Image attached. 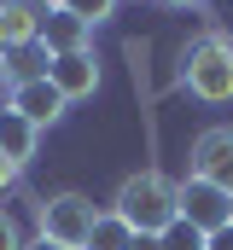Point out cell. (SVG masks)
I'll list each match as a JSON object with an SVG mask.
<instances>
[{
	"mask_svg": "<svg viewBox=\"0 0 233 250\" xmlns=\"http://www.w3.org/2000/svg\"><path fill=\"white\" fill-rule=\"evenodd\" d=\"M0 87L12 93V70H6V53H0Z\"/></svg>",
	"mask_w": 233,
	"mask_h": 250,
	"instance_id": "cell-17",
	"label": "cell"
},
{
	"mask_svg": "<svg viewBox=\"0 0 233 250\" xmlns=\"http://www.w3.org/2000/svg\"><path fill=\"white\" fill-rule=\"evenodd\" d=\"M0 250H23V227L12 209H0Z\"/></svg>",
	"mask_w": 233,
	"mask_h": 250,
	"instance_id": "cell-14",
	"label": "cell"
},
{
	"mask_svg": "<svg viewBox=\"0 0 233 250\" xmlns=\"http://www.w3.org/2000/svg\"><path fill=\"white\" fill-rule=\"evenodd\" d=\"M35 221H41V239H47V245L88 250V239H93V221H99V209H93V198H88V192H53V198H41Z\"/></svg>",
	"mask_w": 233,
	"mask_h": 250,
	"instance_id": "cell-3",
	"label": "cell"
},
{
	"mask_svg": "<svg viewBox=\"0 0 233 250\" xmlns=\"http://www.w3.org/2000/svg\"><path fill=\"white\" fill-rule=\"evenodd\" d=\"M35 151H41V128L29 123V117H18L12 105H0V157L23 169Z\"/></svg>",
	"mask_w": 233,
	"mask_h": 250,
	"instance_id": "cell-10",
	"label": "cell"
},
{
	"mask_svg": "<svg viewBox=\"0 0 233 250\" xmlns=\"http://www.w3.org/2000/svg\"><path fill=\"white\" fill-rule=\"evenodd\" d=\"M111 215L134 233V239H158L169 221H181V181L158 175V169H140L128 175L111 198Z\"/></svg>",
	"mask_w": 233,
	"mask_h": 250,
	"instance_id": "cell-1",
	"label": "cell"
},
{
	"mask_svg": "<svg viewBox=\"0 0 233 250\" xmlns=\"http://www.w3.org/2000/svg\"><path fill=\"white\" fill-rule=\"evenodd\" d=\"M186 163H192L186 175H198V181H216V187H228V192H233V128H228V123L204 128V134L192 140Z\"/></svg>",
	"mask_w": 233,
	"mask_h": 250,
	"instance_id": "cell-5",
	"label": "cell"
},
{
	"mask_svg": "<svg viewBox=\"0 0 233 250\" xmlns=\"http://www.w3.org/2000/svg\"><path fill=\"white\" fill-rule=\"evenodd\" d=\"M47 82L64 93V105H76V99H93V93H99V59H93V47H88V53L47 59Z\"/></svg>",
	"mask_w": 233,
	"mask_h": 250,
	"instance_id": "cell-7",
	"label": "cell"
},
{
	"mask_svg": "<svg viewBox=\"0 0 233 250\" xmlns=\"http://www.w3.org/2000/svg\"><path fill=\"white\" fill-rule=\"evenodd\" d=\"M163 6H175V12H186V6H198V0H163Z\"/></svg>",
	"mask_w": 233,
	"mask_h": 250,
	"instance_id": "cell-19",
	"label": "cell"
},
{
	"mask_svg": "<svg viewBox=\"0 0 233 250\" xmlns=\"http://www.w3.org/2000/svg\"><path fill=\"white\" fill-rule=\"evenodd\" d=\"M88 250H134V233L116 221L111 209H99V221H93V239H88Z\"/></svg>",
	"mask_w": 233,
	"mask_h": 250,
	"instance_id": "cell-11",
	"label": "cell"
},
{
	"mask_svg": "<svg viewBox=\"0 0 233 250\" xmlns=\"http://www.w3.org/2000/svg\"><path fill=\"white\" fill-rule=\"evenodd\" d=\"M29 6H58V0H29Z\"/></svg>",
	"mask_w": 233,
	"mask_h": 250,
	"instance_id": "cell-21",
	"label": "cell"
},
{
	"mask_svg": "<svg viewBox=\"0 0 233 250\" xmlns=\"http://www.w3.org/2000/svg\"><path fill=\"white\" fill-rule=\"evenodd\" d=\"M0 6H12V0H0Z\"/></svg>",
	"mask_w": 233,
	"mask_h": 250,
	"instance_id": "cell-22",
	"label": "cell"
},
{
	"mask_svg": "<svg viewBox=\"0 0 233 250\" xmlns=\"http://www.w3.org/2000/svg\"><path fill=\"white\" fill-rule=\"evenodd\" d=\"M158 250H204V233H198L192 221H169V227L158 233Z\"/></svg>",
	"mask_w": 233,
	"mask_h": 250,
	"instance_id": "cell-12",
	"label": "cell"
},
{
	"mask_svg": "<svg viewBox=\"0 0 233 250\" xmlns=\"http://www.w3.org/2000/svg\"><path fill=\"white\" fill-rule=\"evenodd\" d=\"M181 87L198 105H233V41L222 29L186 41V53H181Z\"/></svg>",
	"mask_w": 233,
	"mask_h": 250,
	"instance_id": "cell-2",
	"label": "cell"
},
{
	"mask_svg": "<svg viewBox=\"0 0 233 250\" xmlns=\"http://www.w3.org/2000/svg\"><path fill=\"white\" fill-rule=\"evenodd\" d=\"M134 250H158V239H134Z\"/></svg>",
	"mask_w": 233,
	"mask_h": 250,
	"instance_id": "cell-20",
	"label": "cell"
},
{
	"mask_svg": "<svg viewBox=\"0 0 233 250\" xmlns=\"http://www.w3.org/2000/svg\"><path fill=\"white\" fill-rule=\"evenodd\" d=\"M58 6H64V12H76L88 29H99V23H105V18L116 12V0H58Z\"/></svg>",
	"mask_w": 233,
	"mask_h": 250,
	"instance_id": "cell-13",
	"label": "cell"
},
{
	"mask_svg": "<svg viewBox=\"0 0 233 250\" xmlns=\"http://www.w3.org/2000/svg\"><path fill=\"white\" fill-rule=\"evenodd\" d=\"M18 175H23V169H18V163H6V157H0V192H12V187H18Z\"/></svg>",
	"mask_w": 233,
	"mask_h": 250,
	"instance_id": "cell-16",
	"label": "cell"
},
{
	"mask_svg": "<svg viewBox=\"0 0 233 250\" xmlns=\"http://www.w3.org/2000/svg\"><path fill=\"white\" fill-rule=\"evenodd\" d=\"M23 250H64V245H47V239H35V245H23Z\"/></svg>",
	"mask_w": 233,
	"mask_h": 250,
	"instance_id": "cell-18",
	"label": "cell"
},
{
	"mask_svg": "<svg viewBox=\"0 0 233 250\" xmlns=\"http://www.w3.org/2000/svg\"><path fill=\"white\" fill-rule=\"evenodd\" d=\"M41 12H47V6H29V0L0 6V53H23V47H35V35H41Z\"/></svg>",
	"mask_w": 233,
	"mask_h": 250,
	"instance_id": "cell-9",
	"label": "cell"
},
{
	"mask_svg": "<svg viewBox=\"0 0 233 250\" xmlns=\"http://www.w3.org/2000/svg\"><path fill=\"white\" fill-rule=\"evenodd\" d=\"M204 250H233V221H228V227H216V233L204 239Z\"/></svg>",
	"mask_w": 233,
	"mask_h": 250,
	"instance_id": "cell-15",
	"label": "cell"
},
{
	"mask_svg": "<svg viewBox=\"0 0 233 250\" xmlns=\"http://www.w3.org/2000/svg\"><path fill=\"white\" fill-rule=\"evenodd\" d=\"M6 105L18 111V117H29L35 128H53L70 105H64V93H58L47 76H35V82H12V93H6Z\"/></svg>",
	"mask_w": 233,
	"mask_h": 250,
	"instance_id": "cell-8",
	"label": "cell"
},
{
	"mask_svg": "<svg viewBox=\"0 0 233 250\" xmlns=\"http://www.w3.org/2000/svg\"><path fill=\"white\" fill-rule=\"evenodd\" d=\"M35 47H41L47 59L88 53V47H93V29H88L76 12H64V6H47V12H41V35H35Z\"/></svg>",
	"mask_w": 233,
	"mask_h": 250,
	"instance_id": "cell-6",
	"label": "cell"
},
{
	"mask_svg": "<svg viewBox=\"0 0 233 250\" xmlns=\"http://www.w3.org/2000/svg\"><path fill=\"white\" fill-rule=\"evenodd\" d=\"M181 221H192V227L210 239L216 227H228V221H233V192L216 187V181L186 175V181H181Z\"/></svg>",
	"mask_w": 233,
	"mask_h": 250,
	"instance_id": "cell-4",
	"label": "cell"
}]
</instances>
